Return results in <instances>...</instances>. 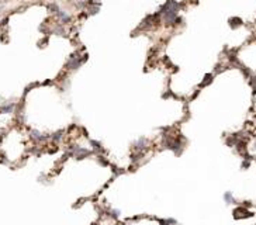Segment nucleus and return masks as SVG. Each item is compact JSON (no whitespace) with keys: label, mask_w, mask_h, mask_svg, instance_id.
<instances>
[{"label":"nucleus","mask_w":256,"mask_h":225,"mask_svg":"<svg viewBox=\"0 0 256 225\" xmlns=\"http://www.w3.org/2000/svg\"><path fill=\"white\" fill-rule=\"evenodd\" d=\"M135 145H137V146H135L137 149H142V148H145V146H146V139H145V138H139L138 141L135 142Z\"/></svg>","instance_id":"nucleus-1"},{"label":"nucleus","mask_w":256,"mask_h":225,"mask_svg":"<svg viewBox=\"0 0 256 225\" xmlns=\"http://www.w3.org/2000/svg\"><path fill=\"white\" fill-rule=\"evenodd\" d=\"M225 200H227L228 203H231V201H232V196H231V193H227V194H225Z\"/></svg>","instance_id":"nucleus-2"}]
</instances>
